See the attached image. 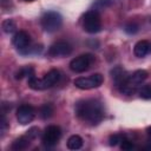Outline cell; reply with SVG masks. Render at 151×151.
I'll return each instance as SVG.
<instances>
[{"label": "cell", "mask_w": 151, "mask_h": 151, "mask_svg": "<svg viewBox=\"0 0 151 151\" xmlns=\"http://www.w3.org/2000/svg\"><path fill=\"white\" fill-rule=\"evenodd\" d=\"M71 52H72V46L67 41H64V40H59V41L52 44L48 50V54L54 58L66 57V55L71 54Z\"/></svg>", "instance_id": "obj_9"}, {"label": "cell", "mask_w": 151, "mask_h": 151, "mask_svg": "<svg viewBox=\"0 0 151 151\" xmlns=\"http://www.w3.org/2000/svg\"><path fill=\"white\" fill-rule=\"evenodd\" d=\"M31 142H32V139H29V137L28 136H22V137H19V138H17L13 143H12V150H14V151H21V150H25V149H27L28 146H29V144H31Z\"/></svg>", "instance_id": "obj_14"}, {"label": "cell", "mask_w": 151, "mask_h": 151, "mask_svg": "<svg viewBox=\"0 0 151 151\" xmlns=\"http://www.w3.org/2000/svg\"><path fill=\"white\" fill-rule=\"evenodd\" d=\"M111 76H112V79L116 84V86L119 88L123 84L126 83V80L129 79L130 74L120 66H116L113 70H111Z\"/></svg>", "instance_id": "obj_12"}, {"label": "cell", "mask_w": 151, "mask_h": 151, "mask_svg": "<svg viewBox=\"0 0 151 151\" xmlns=\"http://www.w3.org/2000/svg\"><path fill=\"white\" fill-rule=\"evenodd\" d=\"M93 61H94V57L92 54H88V53L81 54L71 60L70 68L76 73H83L91 67Z\"/></svg>", "instance_id": "obj_7"}, {"label": "cell", "mask_w": 151, "mask_h": 151, "mask_svg": "<svg viewBox=\"0 0 151 151\" xmlns=\"http://www.w3.org/2000/svg\"><path fill=\"white\" fill-rule=\"evenodd\" d=\"M61 25H63V18L58 12L50 11L41 17V26L44 31L48 33L58 31L61 27Z\"/></svg>", "instance_id": "obj_4"}, {"label": "cell", "mask_w": 151, "mask_h": 151, "mask_svg": "<svg viewBox=\"0 0 151 151\" xmlns=\"http://www.w3.org/2000/svg\"><path fill=\"white\" fill-rule=\"evenodd\" d=\"M60 137H61V130H60V127L57 126V125H50L44 131L42 143H44V145L51 147V146H54L59 142Z\"/></svg>", "instance_id": "obj_8"}, {"label": "cell", "mask_w": 151, "mask_h": 151, "mask_svg": "<svg viewBox=\"0 0 151 151\" xmlns=\"http://www.w3.org/2000/svg\"><path fill=\"white\" fill-rule=\"evenodd\" d=\"M29 41H31L29 34H28L27 32H25V31H19V32H17V33L13 35V39H12L13 45H14L18 50H24V48L28 47Z\"/></svg>", "instance_id": "obj_11"}, {"label": "cell", "mask_w": 151, "mask_h": 151, "mask_svg": "<svg viewBox=\"0 0 151 151\" xmlns=\"http://www.w3.org/2000/svg\"><path fill=\"white\" fill-rule=\"evenodd\" d=\"M104 81V77L100 73L91 74L90 77H79L74 80V85L80 90H91L99 87Z\"/></svg>", "instance_id": "obj_6"}, {"label": "cell", "mask_w": 151, "mask_h": 151, "mask_svg": "<svg viewBox=\"0 0 151 151\" xmlns=\"http://www.w3.org/2000/svg\"><path fill=\"white\" fill-rule=\"evenodd\" d=\"M76 114L83 122L97 125L104 118V109L100 101L96 99H85L76 104Z\"/></svg>", "instance_id": "obj_1"}, {"label": "cell", "mask_w": 151, "mask_h": 151, "mask_svg": "<svg viewBox=\"0 0 151 151\" xmlns=\"http://www.w3.org/2000/svg\"><path fill=\"white\" fill-rule=\"evenodd\" d=\"M133 147H134V144H133L131 140H129L126 137L120 142V149L124 150V151H130V150H132Z\"/></svg>", "instance_id": "obj_22"}, {"label": "cell", "mask_w": 151, "mask_h": 151, "mask_svg": "<svg viewBox=\"0 0 151 151\" xmlns=\"http://www.w3.org/2000/svg\"><path fill=\"white\" fill-rule=\"evenodd\" d=\"M147 78V72L145 71V70H137V71H134L132 74H130V77H129V79L126 80V83L125 84H123L120 87H119V91L122 92V93H124V94H132V93H134L138 88H139V86H140V84L145 80Z\"/></svg>", "instance_id": "obj_3"}, {"label": "cell", "mask_w": 151, "mask_h": 151, "mask_svg": "<svg viewBox=\"0 0 151 151\" xmlns=\"http://www.w3.org/2000/svg\"><path fill=\"white\" fill-rule=\"evenodd\" d=\"M60 79V73L58 70H50L41 79L37 78L35 76H32L28 78V86L32 90L35 91H41L52 87L55 85Z\"/></svg>", "instance_id": "obj_2"}, {"label": "cell", "mask_w": 151, "mask_h": 151, "mask_svg": "<svg viewBox=\"0 0 151 151\" xmlns=\"http://www.w3.org/2000/svg\"><path fill=\"white\" fill-rule=\"evenodd\" d=\"M138 92H139L140 98H143V99H151V85L150 84H145V85L140 86Z\"/></svg>", "instance_id": "obj_19"}, {"label": "cell", "mask_w": 151, "mask_h": 151, "mask_svg": "<svg viewBox=\"0 0 151 151\" xmlns=\"http://www.w3.org/2000/svg\"><path fill=\"white\" fill-rule=\"evenodd\" d=\"M146 134H147V142H149V144L151 145V126H149V127L146 129Z\"/></svg>", "instance_id": "obj_25"}, {"label": "cell", "mask_w": 151, "mask_h": 151, "mask_svg": "<svg viewBox=\"0 0 151 151\" xmlns=\"http://www.w3.org/2000/svg\"><path fill=\"white\" fill-rule=\"evenodd\" d=\"M25 1H33V0H25Z\"/></svg>", "instance_id": "obj_26"}, {"label": "cell", "mask_w": 151, "mask_h": 151, "mask_svg": "<svg viewBox=\"0 0 151 151\" xmlns=\"http://www.w3.org/2000/svg\"><path fill=\"white\" fill-rule=\"evenodd\" d=\"M83 146V138L78 134H73L67 139V147L70 150H78Z\"/></svg>", "instance_id": "obj_15"}, {"label": "cell", "mask_w": 151, "mask_h": 151, "mask_svg": "<svg viewBox=\"0 0 151 151\" xmlns=\"http://www.w3.org/2000/svg\"><path fill=\"white\" fill-rule=\"evenodd\" d=\"M34 116H35V110L32 105L28 104H24L19 106L17 111V119L21 125H26L31 123L34 119Z\"/></svg>", "instance_id": "obj_10"}, {"label": "cell", "mask_w": 151, "mask_h": 151, "mask_svg": "<svg viewBox=\"0 0 151 151\" xmlns=\"http://www.w3.org/2000/svg\"><path fill=\"white\" fill-rule=\"evenodd\" d=\"M53 112H54V109L51 104H44L41 107H40V111H39V114L42 119H48L53 116Z\"/></svg>", "instance_id": "obj_16"}, {"label": "cell", "mask_w": 151, "mask_h": 151, "mask_svg": "<svg viewBox=\"0 0 151 151\" xmlns=\"http://www.w3.org/2000/svg\"><path fill=\"white\" fill-rule=\"evenodd\" d=\"M26 136H28L29 137V139H35L38 136H39V129L38 127H31L28 131H27V133H26Z\"/></svg>", "instance_id": "obj_23"}, {"label": "cell", "mask_w": 151, "mask_h": 151, "mask_svg": "<svg viewBox=\"0 0 151 151\" xmlns=\"http://www.w3.org/2000/svg\"><path fill=\"white\" fill-rule=\"evenodd\" d=\"M124 138H125V134H123V133H113V134H111L110 138H109L110 145H111V146H114V145H117V144H120V142H122Z\"/></svg>", "instance_id": "obj_20"}, {"label": "cell", "mask_w": 151, "mask_h": 151, "mask_svg": "<svg viewBox=\"0 0 151 151\" xmlns=\"http://www.w3.org/2000/svg\"><path fill=\"white\" fill-rule=\"evenodd\" d=\"M1 27H2V31H4L5 33H7V34L13 33V32L15 31V28H17L15 22H14L12 19H6V20H4L2 24H1Z\"/></svg>", "instance_id": "obj_18"}, {"label": "cell", "mask_w": 151, "mask_h": 151, "mask_svg": "<svg viewBox=\"0 0 151 151\" xmlns=\"http://www.w3.org/2000/svg\"><path fill=\"white\" fill-rule=\"evenodd\" d=\"M83 28L87 33H97L101 29V20L100 15L98 14L97 11H88L85 13L83 18Z\"/></svg>", "instance_id": "obj_5"}, {"label": "cell", "mask_w": 151, "mask_h": 151, "mask_svg": "<svg viewBox=\"0 0 151 151\" xmlns=\"http://www.w3.org/2000/svg\"><path fill=\"white\" fill-rule=\"evenodd\" d=\"M124 29H125V32L127 34H136L138 32L139 27H138V25L136 22H129V24L125 25V28Z\"/></svg>", "instance_id": "obj_21"}, {"label": "cell", "mask_w": 151, "mask_h": 151, "mask_svg": "<svg viewBox=\"0 0 151 151\" xmlns=\"http://www.w3.org/2000/svg\"><path fill=\"white\" fill-rule=\"evenodd\" d=\"M150 52H151V42L147 40H139L133 47V53L138 58H143Z\"/></svg>", "instance_id": "obj_13"}, {"label": "cell", "mask_w": 151, "mask_h": 151, "mask_svg": "<svg viewBox=\"0 0 151 151\" xmlns=\"http://www.w3.org/2000/svg\"><path fill=\"white\" fill-rule=\"evenodd\" d=\"M32 76H34V70H33V67H31V66H26V67H22V68H20V70H18L17 72H15V79H22L24 77H32Z\"/></svg>", "instance_id": "obj_17"}, {"label": "cell", "mask_w": 151, "mask_h": 151, "mask_svg": "<svg viewBox=\"0 0 151 151\" xmlns=\"http://www.w3.org/2000/svg\"><path fill=\"white\" fill-rule=\"evenodd\" d=\"M8 124H7V119L5 117V114L1 113V122H0V127H1V133H5L6 129H7Z\"/></svg>", "instance_id": "obj_24"}]
</instances>
